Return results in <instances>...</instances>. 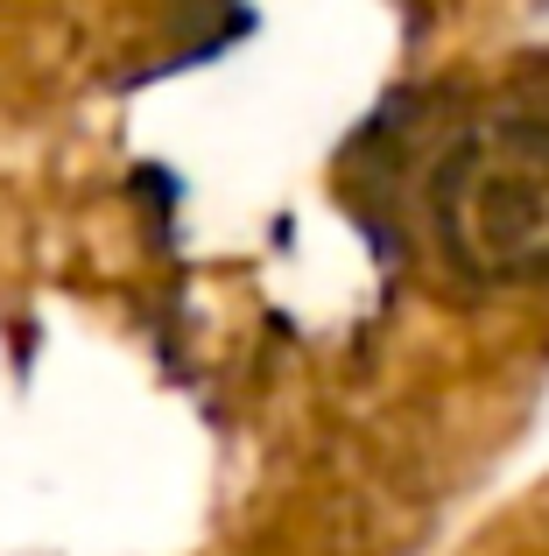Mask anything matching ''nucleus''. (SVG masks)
I'll list each match as a JSON object with an SVG mask.
<instances>
[{
	"mask_svg": "<svg viewBox=\"0 0 549 556\" xmlns=\"http://www.w3.org/2000/svg\"><path fill=\"white\" fill-rule=\"evenodd\" d=\"M437 226L458 268L480 282L549 268V141L536 127H486L437 184Z\"/></svg>",
	"mask_w": 549,
	"mask_h": 556,
	"instance_id": "nucleus-1",
	"label": "nucleus"
}]
</instances>
